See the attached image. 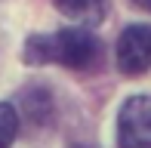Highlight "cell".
Masks as SVG:
<instances>
[{
    "label": "cell",
    "instance_id": "7",
    "mask_svg": "<svg viewBox=\"0 0 151 148\" xmlns=\"http://www.w3.org/2000/svg\"><path fill=\"white\" fill-rule=\"evenodd\" d=\"M71 148H86V145H71Z\"/></svg>",
    "mask_w": 151,
    "mask_h": 148
},
{
    "label": "cell",
    "instance_id": "1",
    "mask_svg": "<svg viewBox=\"0 0 151 148\" xmlns=\"http://www.w3.org/2000/svg\"><path fill=\"white\" fill-rule=\"evenodd\" d=\"M102 59V43L86 28H65L56 34H34L25 43V62H56L74 71H90Z\"/></svg>",
    "mask_w": 151,
    "mask_h": 148
},
{
    "label": "cell",
    "instance_id": "4",
    "mask_svg": "<svg viewBox=\"0 0 151 148\" xmlns=\"http://www.w3.org/2000/svg\"><path fill=\"white\" fill-rule=\"evenodd\" d=\"M52 3L59 6L62 16L74 19V22H80V25H96L102 16H105L108 0H52Z\"/></svg>",
    "mask_w": 151,
    "mask_h": 148
},
{
    "label": "cell",
    "instance_id": "2",
    "mask_svg": "<svg viewBox=\"0 0 151 148\" xmlns=\"http://www.w3.org/2000/svg\"><path fill=\"white\" fill-rule=\"evenodd\" d=\"M120 148H151V96H133L117 114Z\"/></svg>",
    "mask_w": 151,
    "mask_h": 148
},
{
    "label": "cell",
    "instance_id": "3",
    "mask_svg": "<svg viewBox=\"0 0 151 148\" xmlns=\"http://www.w3.org/2000/svg\"><path fill=\"white\" fill-rule=\"evenodd\" d=\"M117 68L127 77L151 68V25H129L117 37Z\"/></svg>",
    "mask_w": 151,
    "mask_h": 148
},
{
    "label": "cell",
    "instance_id": "6",
    "mask_svg": "<svg viewBox=\"0 0 151 148\" xmlns=\"http://www.w3.org/2000/svg\"><path fill=\"white\" fill-rule=\"evenodd\" d=\"M136 3H139L142 9H151V0H136Z\"/></svg>",
    "mask_w": 151,
    "mask_h": 148
},
{
    "label": "cell",
    "instance_id": "5",
    "mask_svg": "<svg viewBox=\"0 0 151 148\" xmlns=\"http://www.w3.org/2000/svg\"><path fill=\"white\" fill-rule=\"evenodd\" d=\"M16 133H19V114H16V108L6 105V102H0V148H9L12 139H16Z\"/></svg>",
    "mask_w": 151,
    "mask_h": 148
}]
</instances>
